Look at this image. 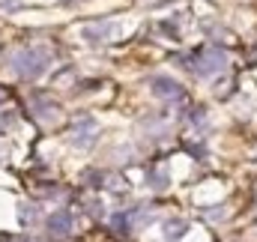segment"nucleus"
<instances>
[{
	"instance_id": "obj_1",
	"label": "nucleus",
	"mask_w": 257,
	"mask_h": 242,
	"mask_svg": "<svg viewBox=\"0 0 257 242\" xmlns=\"http://www.w3.org/2000/svg\"><path fill=\"white\" fill-rule=\"evenodd\" d=\"M12 69L21 78L33 81V78H39L48 69V51H42V48H24V51H18L12 57Z\"/></svg>"
},
{
	"instance_id": "obj_2",
	"label": "nucleus",
	"mask_w": 257,
	"mask_h": 242,
	"mask_svg": "<svg viewBox=\"0 0 257 242\" xmlns=\"http://www.w3.org/2000/svg\"><path fill=\"white\" fill-rule=\"evenodd\" d=\"M189 63H192L189 69H192L194 75H203V78H206V75L221 72V69L227 66V57H224V51H218V48H203V51H197Z\"/></svg>"
},
{
	"instance_id": "obj_3",
	"label": "nucleus",
	"mask_w": 257,
	"mask_h": 242,
	"mask_svg": "<svg viewBox=\"0 0 257 242\" xmlns=\"http://www.w3.org/2000/svg\"><path fill=\"white\" fill-rule=\"evenodd\" d=\"M150 87H153V93H156L159 99H165V102H183V99H186L183 84H180V81H174V78L156 75V78L150 81Z\"/></svg>"
},
{
	"instance_id": "obj_4",
	"label": "nucleus",
	"mask_w": 257,
	"mask_h": 242,
	"mask_svg": "<svg viewBox=\"0 0 257 242\" xmlns=\"http://www.w3.org/2000/svg\"><path fill=\"white\" fill-rule=\"evenodd\" d=\"M96 135H99V123L93 120V117H81L72 126V144L75 147H90L96 141Z\"/></svg>"
},
{
	"instance_id": "obj_5",
	"label": "nucleus",
	"mask_w": 257,
	"mask_h": 242,
	"mask_svg": "<svg viewBox=\"0 0 257 242\" xmlns=\"http://www.w3.org/2000/svg\"><path fill=\"white\" fill-rule=\"evenodd\" d=\"M48 233H51L54 239H66V236L72 233V215H69L66 209L48 215Z\"/></svg>"
},
{
	"instance_id": "obj_6",
	"label": "nucleus",
	"mask_w": 257,
	"mask_h": 242,
	"mask_svg": "<svg viewBox=\"0 0 257 242\" xmlns=\"http://www.w3.org/2000/svg\"><path fill=\"white\" fill-rule=\"evenodd\" d=\"M108 33H111V24H90V27H84V39H93V42H102Z\"/></svg>"
},
{
	"instance_id": "obj_7",
	"label": "nucleus",
	"mask_w": 257,
	"mask_h": 242,
	"mask_svg": "<svg viewBox=\"0 0 257 242\" xmlns=\"http://www.w3.org/2000/svg\"><path fill=\"white\" fill-rule=\"evenodd\" d=\"M183 227H186V224H183V221H174V224H168V239H171V236H174V239H177V236H180V230H183Z\"/></svg>"
},
{
	"instance_id": "obj_8",
	"label": "nucleus",
	"mask_w": 257,
	"mask_h": 242,
	"mask_svg": "<svg viewBox=\"0 0 257 242\" xmlns=\"http://www.w3.org/2000/svg\"><path fill=\"white\" fill-rule=\"evenodd\" d=\"M0 6H6V9H12V6H18V0H0Z\"/></svg>"
},
{
	"instance_id": "obj_9",
	"label": "nucleus",
	"mask_w": 257,
	"mask_h": 242,
	"mask_svg": "<svg viewBox=\"0 0 257 242\" xmlns=\"http://www.w3.org/2000/svg\"><path fill=\"white\" fill-rule=\"evenodd\" d=\"M6 99H9V93H6V87H0V105H3Z\"/></svg>"
}]
</instances>
